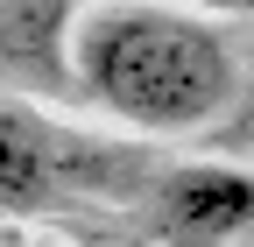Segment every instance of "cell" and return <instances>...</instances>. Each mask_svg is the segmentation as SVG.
<instances>
[{"instance_id": "cell-2", "label": "cell", "mask_w": 254, "mask_h": 247, "mask_svg": "<svg viewBox=\"0 0 254 247\" xmlns=\"http://www.w3.org/2000/svg\"><path fill=\"white\" fill-rule=\"evenodd\" d=\"M99 170H106V156L85 148L64 120H50L36 99H21V92L0 99V212L7 219L57 205L71 184L99 177Z\"/></svg>"}, {"instance_id": "cell-3", "label": "cell", "mask_w": 254, "mask_h": 247, "mask_svg": "<svg viewBox=\"0 0 254 247\" xmlns=\"http://www.w3.org/2000/svg\"><path fill=\"white\" fill-rule=\"evenodd\" d=\"M148 212L177 247H226L254 226V170L240 163H170L148 191Z\"/></svg>"}, {"instance_id": "cell-5", "label": "cell", "mask_w": 254, "mask_h": 247, "mask_svg": "<svg viewBox=\"0 0 254 247\" xmlns=\"http://www.w3.org/2000/svg\"><path fill=\"white\" fill-rule=\"evenodd\" d=\"M177 7H198L212 21H233V14H254V0H177Z\"/></svg>"}, {"instance_id": "cell-1", "label": "cell", "mask_w": 254, "mask_h": 247, "mask_svg": "<svg viewBox=\"0 0 254 247\" xmlns=\"http://www.w3.org/2000/svg\"><path fill=\"white\" fill-rule=\"evenodd\" d=\"M71 85L85 106L134 134H198L233 106L226 28L177 0H92L71 43Z\"/></svg>"}, {"instance_id": "cell-4", "label": "cell", "mask_w": 254, "mask_h": 247, "mask_svg": "<svg viewBox=\"0 0 254 247\" xmlns=\"http://www.w3.org/2000/svg\"><path fill=\"white\" fill-rule=\"evenodd\" d=\"M78 0H0V71L21 92H78L71 43H78Z\"/></svg>"}]
</instances>
